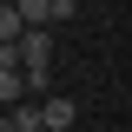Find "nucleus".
Listing matches in <instances>:
<instances>
[{"mask_svg": "<svg viewBox=\"0 0 132 132\" xmlns=\"http://www.w3.org/2000/svg\"><path fill=\"white\" fill-rule=\"evenodd\" d=\"M20 66H27V73H33V86H40V79H46V66H53V40H46V27H33L27 33V40H20Z\"/></svg>", "mask_w": 132, "mask_h": 132, "instance_id": "nucleus-1", "label": "nucleus"}, {"mask_svg": "<svg viewBox=\"0 0 132 132\" xmlns=\"http://www.w3.org/2000/svg\"><path fill=\"white\" fill-rule=\"evenodd\" d=\"M0 132H46V112L20 99V106H7V119H0Z\"/></svg>", "mask_w": 132, "mask_h": 132, "instance_id": "nucleus-2", "label": "nucleus"}, {"mask_svg": "<svg viewBox=\"0 0 132 132\" xmlns=\"http://www.w3.org/2000/svg\"><path fill=\"white\" fill-rule=\"evenodd\" d=\"M40 112H46V132H73V119H79V106H73V99H46Z\"/></svg>", "mask_w": 132, "mask_h": 132, "instance_id": "nucleus-3", "label": "nucleus"}, {"mask_svg": "<svg viewBox=\"0 0 132 132\" xmlns=\"http://www.w3.org/2000/svg\"><path fill=\"white\" fill-rule=\"evenodd\" d=\"M13 7L33 20V27H53V20H60V0H13Z\"/></svg>", "mask_w": 132, "mask_h": 132, "instance_id": "nucleus-4", "label": "nucleus"}]
</instances>
